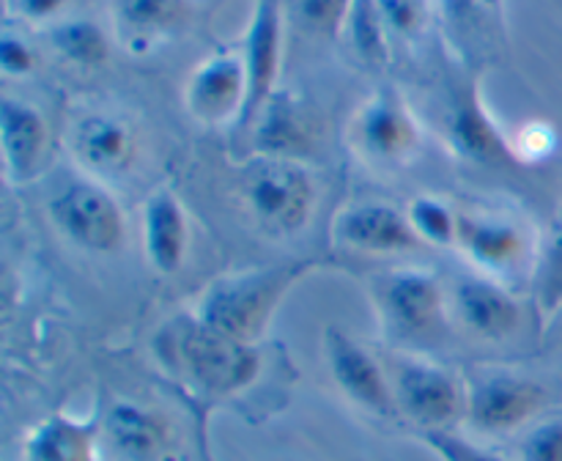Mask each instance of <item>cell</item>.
Listing matches in <instances>:
<instances>
[{
    "label": "cell",
    "mask_w": 562,
    "mask_h": 461,
    "mask_svg": "<svg viewBox=\"0 0 562 461\" xmlns=\"http://www.w3.org/2000/svg\"><path fill=\"white\" fill-rule=\"evenodd\" d=\"M151 355L181 398L203 406L245 393L261 373L256 346L209 327L195 311L168 318L154 333Z\"/></svg>",
    "instance_id": "cell-1"
},
{
    "label": "cell",
    "mask_w": 562,
    "mask_h": 461,
    "mask_svg": "<svg viewBox=\"0 0 562 461\" xmlns=\"http://www.w3.org/2000/svg\"><path fill=\"white\" fill-rule=\"evenodd\" d=\"M316 269V258H291V261L269 263V267L220 274L203 289L192 311L209 327L256 346L267 335L285 296Z\"/></svg>",
    "instance_id": "cell-2"
},
{
    "label": "cell",
    "mask_w": 562,
    "mask_h": 461,
    "mask_svg": "<svg viewBox=\"0 0 562 461\" xmlns=\"http://www.w3.org/2000/svg\"><path fill=\"white\" fill-rule=\"evenodd\" d=\"M241 198L263 234L294 236L316 212L318 187L305 162L256 154L241 176Z\"/></svg>",
    "instance_id": "cell-3"
},
{
    "label": "cell",
    "mask_w": 562,
    "mask_h": 461,
    "mask_svg": "<svg viewBox=\"0 0 562 461\" xmlns=\"http://www.w3.org/2000/svg\"><path fill=\"white\" fill-rule=\"evenodd\" d=\"M371 296L384 333L398 344H423L442 333L445 289L428 269H387L371 280Z\"/></svg>",
    "instance_id": "cell-4"
},
{
    "label": "cell",
    "mask_w": 562,
    "mask_h": 461,
    "mask_svg": "<svg viewBox=\"0 0 562 461\" xmlns=\"http://www.w3.org/2000/svg\"><path fill=\"white\" fill-rule=\"evenodd\" d=\"M346 137L357 157L368 165L398 168L420 151L423 126L404 93L393 86H382L355 110Z\"/></svg>",
    "instance_id": "cell-5"
},
{
    "label": "cell",
    "mask_w": 562,
    "mask_h": 461,
    "mask_svg": "<svg viewBox=\"0 0 562 461\" xmlns=\"http://www.w3.org/2000/svg\"><path fill=\"white\" fill-rule=\"evenodd\" d=\"M47 212L58 234L86 252L121 250L126 239V217L121 203L104 181L82 176L60 187L47 203Z\"/></svg>",
    "instance_id": "cell-6"
},
{
    "label": "cell",
    "mask_w": 562,
    "mask_h": 461,
    "mask_svg": "<svg viewBox=\"0 0 562 461\" xmlns=\"http://www.w3.org/2000/svg\"><path fill=\"white\" fill-rule=\"evenodd\" d=\"M390 382L395 409L415 423L420 434L456 428L467 417V384L445 366L412 355L395 357Z\"/></svg>",
    "instance_id": "cell-7"
},
{
    "label": "cell",
    "mask_w": 562,
    "mask_h": 461,
    "mask_svg": "<svg viewBox=\"0 0 562 461\" xmlns=\"http://www.w3.org/2000/svg\"><path fill=\"white\" fill-rule=\"evenodd\" d=\"M456 247L477 272L494 280L532 269L538 256L530 228L499 212H459Z\"/></svg>",
    "instance_id": "cell-8"
},
{
    "label": "cell",
    "mask_w": 562,
    "mask_h": 461,
    "mask_svg": "<svg viewBox=\"0 0 562 461\" xmlns=\"http://www.w3.org/2000/svg\"><path fill=\"white\" fill-rule=\"evenodd\" d=\"M547 387L519 371H483L467 384V423L475 431L497 434L532 426L547 406Z\"/></svg>",
    "instance_id": "cell-9"
},
{
    "label": "cell",
    "mask_w": 562,
    "mask_h": 461,
    "mask_svg": "<svg viewBox=\"0 0 562 461\" xmlns=\"http://www.w3.org/2000/svg\"><path fill=\"white\" fill-rule=\"evenodd\" d=\"M285 11L283 0H256L241 38V64L247 77V102L236 130H250L263 104L280 91V66H283Z\"/></svg>",
    "instance_id": "cell-10"
},
{
    "label": "cell",
    "mask_w": 562,
    "mask_h": 461,
    "mask_svg": "<svg viewBox=\"0 0 562 461\" xmlns=\"http://www.w3.org/2000/svg\"><path fill=\"white\" fill-rule=\"evenodd\" d=\"M322 344L329 376L351 404L379 417H390L393 412H398L395 409L390 371H384L382 362L360 340L351 338L338 324H329V327H324Z\"/></svg>",
    "instance_id": "cell-11"
},
{
    "label": "cell",
    "mask_w": 562,
    "mask_h": 461,
    "mask_svg": "<svg viewBox=\"0 0 562 461\" xmlns=\"http://www.w3.org/2000/svg\"><path fill=\"white\" fill-rule=\"evenodd\" d=\"M445 140L459 159L475 165H510L516 162L510 135H505L481 97L477 77L461 82L450 99L445 119Z\"/></svg>",
    "instance_id": "cell-12"
},
{
    "label": "cell",
    "mask_w": 562,
    "mask_h": 461,
    "mask_svg": "<svg viewBox=\"0 0 562 461\" xmlns=\"http://www.w3.org/2000/svg\"><path fill=\"white\" fill-rule=\"evenodd\" d=\"M69 151L91 179H119L137 159V132L124 115L88 110L71 124Z\"/></svg>",
    "instance_id": "cell-13"
},
{
    "label": "cell",
    "mask_w": 562,
    "mask_h": 461,
    "mask_svg": "<svg viewBox=\"0 0 562 461\" xmlns=\"http://www.w3.org/2000/svg\"><path fill=\"white\" fill-rule=\"evenodd\" d=\"M247 102V77L239 53H214L192 69L184 104L206 126L236 124Z\"/></svg>",
    "instance_id": "cell-14"
},
{
    "label": "cell",
    "mask_w": 562,
    "mask_h": 461,
    "mask_svg": "<svg viewBox=\"0 0 562 461\" xmlns=\"http://www.w3.org/2000/svg\"><path fill=\"white\" fill-rule=\"evenodd\" d=\"M333 236L338 245L368 256H398L423 247L406 212L384 201L351 203L335 217Z\"/></svg>",
    "instance_id": "cell-15"
},
{
    "label": "cell",
    "mask_w": 562,
    "mask_h": 461,
    "mask_svg": "<svg viewBox=\"0 0 562 461\" xmlns=\"http://www.w3.org/2000/svg\"><path fill=\"white\" fill-rule=\"evenodd\" d=\"M102 434L121 461H170L176 453L168 415L137 401H115L104 415Z\"/></svg>",
    "instance_id": "cell-16"
},
{
    "label": "cell",
    "mask_w": 562,
    "mask_h": 461,
    "mask_svg": "<svg viewBox=\"0 0 562 461\" xmlns=\"http://www.w3.org/2000/svg\"><path fill=\"white\" fill-rule=\"evenodd\" d=\"M252 146L261 157H280L305 162L307 154L316 151L318 124L313 110L294 91L280 88L258 119L252 121Z\"/></svg>",
    "instance_id": "cell-17"
},
{
    "label": "cell",
    "mask_w": 562,
    "mask_h": 461,
    "mask_svg": "<svg viewBox=\"0 0 562 461\" xmlns=\"http://www.w3.org/2000/svg\"><path fill=\"white\" fill-rule=\"evenodd\" d=\"M450 302L461 327L481 340H505L521 327V307L516 296L488 274L472 272L456 280Z\"/></svg>",
    "instance_id": "cell-18"
},
{
    "label": "cell",
    "mask_w": 562,
    "mask_h": 461,
    "mask_svg": "<svg viewBox=\"0 0 562 461\" xmlns=\"http://www.w3.org/2000/svg\"><path fill=\"white\" fill-rule=\"evenodd\" d=\"M0 146L11 184H27L44 170L49 154V124L36 104L16 97L0 102Z\"/></svg>",
    "instance_id": "cell-19"
},
{
    "label": "cell",
    "mask_w": 562,
    "mask_h": 461,
    "mask_svg": "<svg viewBox=\"0 0 562 461\" xmlns=\"http://www.w3.org/2000/svg\"><path fill=\"white\" fill-rule=\"evenodd\" d=\"M190 250V217L170 187H159L143 203V252L154 272L176 274Z\"/></svg>",
    "instance_id": "cell-20"
},
{
    "label": "cell",
    "mask_w": 562,
    "mask_h": 461,
    "mask_svg": "<svg viewBox=\"0 0 562 461\" xmlns=\"http://www.w3.org/2000/svg\"><path fill=\"white\" fill-rule=\"evenodd\" d=\"M99 434V420L55 412L27 431L22 461H97Z\"/></svg>",
    "instance_id": "cell-21"
},
{
    "label": "cell",
    "mask_w": 562,
    "mask_h": 461,
    "mask_svg": "<svg viewBox=\"0 0 562 461\" xmlns=\"http://www.w3.org/2000/svg\"><path fill=\"white\" fill-rule=\"evenodd\" d=\"M190 14V0H113L115 38L130 53H148Z\"/></svg>",
    "instance_id": "cell-22"
},
{
    "label": "cell",
    "mask_w": 562,
    "mask_h": 461,
    "mask_svg": "<svg viewBox=\"0 0 562 461\" xmlns=\"http://www.w3.org/2000/svg\"><path fill=\"white\" fill-rule=\"evenodd\" d=\"M49 47L58 53L60 60L71 64L75 69L97 71L104 69L113 53L108 31L99 22L86 16H66L49 25L47 31Z\"/></svg>",
    "instance_id": "cell-23"
},
{
    "label": "cell",
    "mask_w": 562,
    "mask_h": 461,
    "mask_svg": "<svg viewBox=\"0 0 562 461\" xmlns=\"http://www.w3.org/2000/svg\"><path fill=\"white\" fill-rule=\"evenodd\" d=\"M532 302L541 322H552L562 313V214L554 220L549 239L538 247L532 267Z\"/></svg>",
    "instance_id": "cell-24"
},
{
    "label": "cell",
    "mask_w": 562,
    "mask_h": 461,
    "mask_svg": "<svg viewBox=\"0 0 562 461\" xmlns=\"http://www.w3.org/2000/svg\"><path fill=\"white\" fill-rule=\"evenodd\" d=\"M412 228L420 236L423 245L434 247H453L456 234H459V212L448 201L437 195H417L406 206Z\"/></svg>",
    "instance_id": "cell-25"
},
{
    "label": "cell",
    "mask_w": 562,
    "mask_h": 461,
    "mask_svg": "<svg viewBox=\"0 0 562 461\" xmlns=\"http://www.w3.org/2000/svg\"><path fill=\"white\" fill-rule=\"evenodd\" d=\"M346 31L355 38V47L368 64H387L390 58V36L384 31L382 14H379L376 0H357L355 11Z\"/></svg>",
    "instance_id": "cell-26"
},
{
    "label": "cell",
    "mask_w": 562,
    "mask_h": 461,
    "mask_svg": "<svg viewBox=\"0 0 562 461\" xmlns=\"http://www.w3.org/2000/svg\"><path fill=\"white\" fill-rule=\"evenodd\" d=\"M357 0H291L296 22L307 33L322 38H338L346 33Z\"/></svg>",
    "instance_id": "cell-27"
},
{
    "label": "cell",
    "mask_w": 562,
    "mask_h": 461,
    "mask_svg": "<svg viewBox=\"0 0 562 461\" xmlns=\"http://www.w3.org/2000/svg\"><path fill=\"white\" fill-rule=\"evenodd\" d=\"M390 38H417L431 22V0H376Z\"/></svg>",
    "instance_id": "cell-28"
},
{
    "label": "cell",
    "mask_w": 562,
    "mask_h": 461,
    "mask_svg": "<svg viewBox=\"0 0 562 461\" xmlns=\"http://www.w3.org/2000/svg\"><path fill=\"white\" fill-rule=\"evenodd\" d=\"M420 439L439 461H505L503 456L488 450L486 445L475 442V439L464 437V434H459L456 428L423 431Z\"/></svg>",
    "instance_id": "cell-29"
},
{
    "label": "cell",
    "mask_w": 562,
    "mask_h": 461,
    "mask_svg": "<svg viewBox=\"0 0 562 461\" xmlns=\"http://www.w3.org/2000/svg\"><path fill=\"white\" fill-rule=\"evenodd\" d=\"M510 148L516 162H543L558 151V132L549 121H527L510 132Z\"/></svg>",
    "instance_id": "cell-30"
},
{
    "label": "cell",
    "mask_w": 562,
    "mask_h": 461,
    "mask_svg": "<svg viewBox=\"0 0 562 461\" xmlns=\"http://www.w3.org/2000/svg\"><path fill=\"white\" fill-rule=\"evenodd\" d=\"M519 461H562V417L532 423L519 442Z\"/></svg>",
    "instance_id": "cell-31"
},
{
    "label": "cell",
    "mask_w": 562,
    "mask_h": 461,
    "mask_svg": "<svg viewBox=\"0 0 562 461\" xmlns=\"http://www.w3.org/2000/svg\"><path fill=\"white\" fill-rule=\"evenodd\" d=\"M0 69L5 77H27L36 69V49L14 31L0 36Z\"/></svg>",
    "instance_id": "cell-32"
},
{
    "label": "cell",
    "mask_w": 562,
    "mask_h": 461,
    "mask_svg": "<svg viewBox=\"0 0 562 461\" xmlns=\"http://www.w3.org/2000/svg\"><path fill=\"white\" fill-rule=\"evenodd\" d=\"M71 0H11V11L25 22H58Z\"/></svg>",
    "instance_id": "cell-33"
},
{
    "label": "cell",
    "mask_w": 562,
    "mask_h": 461,
    "mask_svg": "<svg viewBox=\"0 0 562 461\" xmlns=\"http://www.w3.org/2000/svg\"><path fill=\"white\" fill-rule=\"evenodd\" d=\"M184 404H187V409H190V415L195 417L198 456H201V461H214L212 445H209V409H212V406H203V404H198V401H184Z\"/></svg>",
    "instance_id": "cell-34"
},
{
    "label": "cell",
    "mask_w": 562,
    "mask_h": 461,
    "mask_svg": "<svg viewBox=\"0 0 562 461\" xmlns=\"http://www.w3.org/2000/svg\"><path fill=\"white\" fill-rule=\"evenodd\" d=\"M477 3L488 5V9H492L494 14H503V0H477Z\"/></svg>",
    "instance_id": "cell-35"
},
{
    "label": "cell",
    "mask_w": 562,
    "mask_h": 461,
    "mask_svg": "<svg viewBox=\"0 0 562 461\" xmlns=\"http://www.w3.org/2000/svg\"><path fill=\"white\" fill-rule=\"evenodd\" d=\"M560 340H562V313H560Z\"/></svg>",
    "instance_id": "cell-36"
}]
</instances>
